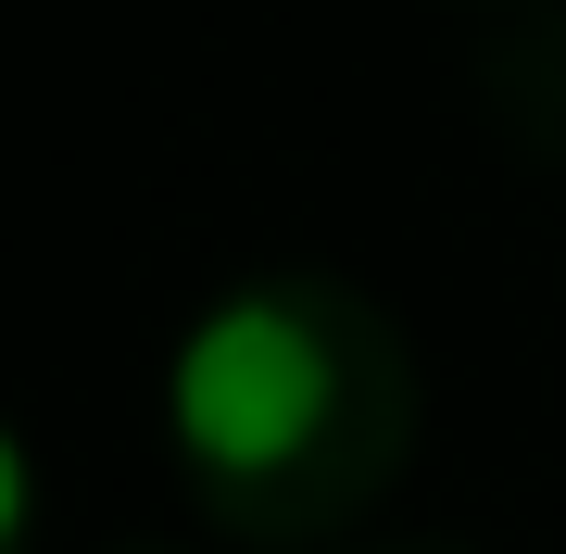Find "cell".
<instances>
[{"label": "cell", "mask_w": 566, "mask_h": 554, "mask_svg": "<svg viewBox=\"0 0 566 554\" xmlns=\"http://www.w3.org/2000/svg\"><path fill=\"white\" fill-rule=\"evenodd\" d=\"M126 554H164V542H126Z\"/></svg>", "instance_id": "obj_3"}, {"label": "cell", "mask_w": 566, "mask_h": 554, "mask_svg": "<svg viewBox=\"0 0 566 554\" xmlns=\"http://www.w3.org/2000/svg\"><path fill=\"white\" fill-rule=\"evenodd\" d=\"M365 554H465V542H365Z\"/></svg>", "instance_id": "obj_2"}, {"label": "cell", "mask_w": 566, "mask_h": 554, "mask_svg": "<svg viewBox=\"0 0 566 554\" xmlns=\"http://www.w3.org/2000/svg\"><path fill=\"white\" fill-rule=\"evenodd\" d=\"M164 441L227 542H340L416 453V341L327 265H264L189 315Z\"/></svg>", "instance_id": "obj_1"}]
</instances>
